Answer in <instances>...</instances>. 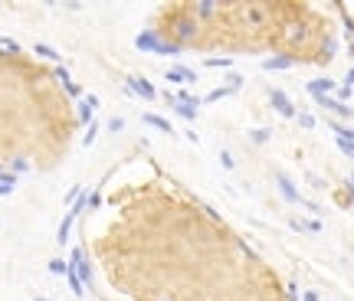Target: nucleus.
I'll use <instances>...</instances> for the list:
<instances>
[{
    "mask_svg": "<svg viewBox=\"0 0 354 301\" xmlns=\"http://www.w3.org/2000/svg\"><path fill=\"white\" fill-rule=\"evenodd\" d=\"M226 95H233V92H230V89L223 85V89H213L210 95H204V99H200V102H207V105H210V102H220V99H226Z\"/></svg>",
    "mask_w": 354,
    "mask_h": 301,
    "instance_id": "obj_16",
    "label": "nucleus"
},
{
    "mask_svg": "<svg viewBox=\"0 0 354 301\" xmlns=\"http://www.w3.org/2000/svg\"><path fill=\"white\" fill-rule=\"evenodd\" d=\"M0 174H4V170H0Z\"/></svg>",
    "mask_w": 354,
    "mask_h": 301,
    "instance_id": "obj_35",
    "label": "nucleus"
},
{
    "mask_svg": "<svg viewBox=\"0 0 354 301\" xmlns=\"http://www.w3.org/2000/svg\"><path fill=\"white\" fill-rule=\"evenodd\" d=\"M220 164H223V167H230V170H233V167H236V160L230 157V154H220Z\"/></svg>",
    "mask_w": 354,
    "mask_h": 301,
    "instance_id": "obj_28",
    "label": "nucleus"
},
{
    "mask_svg": "<svg viewBox=\"0 0 354 301\" xmlns=\"http://www.w3.org/2000/svg\"><path fill=\"white\" fill-rule=\"evenodd\" d=\"M338 148L348 154V157H354V141H338Z\"/></svg>",
    "mask_w": 354,
    "mask_h": 301,
    "instance_id": "obj_26",
    "label": "nucleus"
},
{
    "mask_svg": "<svg viewBox=\"0 0 354 301\" xmlns=\"http://www.w3.org/2000/svg\"><path fill=\"white\" fill-rule=\"evenodd\" d=\"M344 79H348V85H354V69H351V72H348V75H344Z\"/></svg>",
    "mask_w": 354,
    "mask_h": 301,
    "instance_id": "obj_32",
    "label": "nucleus"
},
{
    "mask_svg": "<svg viewBox=\"0 0 354 301\" xmlns=\"http://www.w3.org/2000/svg\"><path fill=\"white\" fill-rule=\"evenodd\" d=\"M292 229H308V233H322L318 220H292Z\"/></svg>",
    "mask_w": 354,
    "mask_h": 301,
    "instance_id": "obj_14",
    "label": "nucleus"
},
{
    "mask_svg": "<svg viewBox=\"0 0 354 301\" xmlns=\"http://www.w3.org/2000/svg\"><path fill=\"white\" fill-rule=\"evenodd\" d=\"M302 301H322V298H318L315 291H305V295H302Z\"/></svg>",
    "mask_w": 354,
    "mask_h": 301,
    "instance_id": "obj_31",
    "label": "nucleus"
},
{
    "mask_svg": "<svg viewBox=\"0 0 354 301\" xmlns=\"http://www.w3.org/2000/svg\"><path fill=\"white\" fill-rule=\"evenodd\" d=\"M23 170H30V164H26V160H13V174H23Z\"/></svg>",
    "mask_w": 354,
    "mask_h": 301,
    "instance_id": "obj_25",
    "label": "nucleus"
},
{
    "mask_svg": "<svg viewBox=\"0 0 354 301\" xmlns=\"http://www.w3.org/2000/svg\"><path fill=\"white\" fill-rule=\"evenodd\" d=\"M164 79L174 82V85H180V82H197V72L187 69V66H171L168 72H164Z\"/></svg>",
    "mask_w": 354,
    "mask_h": 301,
    "instance_id": "obj_5",
    "label": "nucleus"
},
{
    "mask_svg": "<svg viewBox=\"0 0 354 301\" xmlns=\"http://www.w3.org/2000/svg\"><path fill=\"white\" fill-rule=\"evenodd\" d=\"M108 131H122V118H112V121H108Z\"/></svg>",
    "mask_w": 354,
    "mask_h": 301,
    "instance_id": "obj_30",
    "label": "nucleus"
},
{
    "mask_svg": "<svg viewBox=\"0 0 354 301\" xmlns=\"http://www.w3.org/2000/svg\"><path fill=\"white\" fill-rule=\"evenodd\" d=\"M33 50H36V56H43V59H53V62H59V53L53 50V46H46V43H36Z\"/></svg>",
    "mask_w": 354,
    "mask_h": 301,
    "instance_id": "obj_15",
    "label": "nucleus"
},
{
    "mask_svg": "<svg viewBox=\"0 0 354 301\" xmlns=\"http://www.w3.org/2000/svg\"><path fill=\"white\" fill-rule=\"evenodd\" d=\"M66 92H69V95H72V99H82V89H79V85H75V82H72V85H66Z\"/></svg>",
    "mask_w": 354,
    "mask_h": 301,
    "instance_id": "obj_29",
    "label": "nucleus"
},
{
    "mask_svg": "<svg viewBox=\"0 0 354 301\" xmlns=\"http://www.w3.org/2000/svg\"><path fill=\"white\" fill-rule=\"evenodd\" d=\"M207 66H210V69H226V66H233V59H226V56H210Z\"/></svg>",
    "mask_w": 354,
    "mask_h": 301,
    "instance_id": "obj_17",
    "label": "nucleus"
},
{
    "mask_svg": "<svg viewBox=\"0 0 354 301\" xmlns=\"http://www.w3.org/2000/svg\"><path fill=\"white\" fill-rule=\"evenodd\" d=\"M69 269H72L86 285L92 282V265H89V259L82 255V249H72V252H69Z\"/></svg>",
    "mask_w": 354,
    "mask_h": 301,
    "instance_id": "obj_1",
    "label": "nucleus"
},
{
    "mask_svg": "<svg viewBox=\"0 0 354 301\" xmlns=\"http://www.w3.org/2000/svg\"><path fill=\"white\" fill-rule=\"evenodd\" d=\"M292 62H295L292 56H269L262 66H266V69H292Z\"/></svg>",
    "mask_w": 354,
    "mask_h": 301,
    "instance_id": "obj_11",
    "label": "nucleus"
},
{
    "mask_svg": "<svg viewBox=\"0 0 354 301\" xmlns=\"http://www.w3.org/2000/svg\"><path fill=\"white\" fill-rule=\"evenodd\" d=\"M276 184H279V193H282V197H286L289 203H298V206H302V197H298V190H295V184H292V180H289V177H282V174H279V177H276Z\"/></svg>",
    "mask_w": 354,
    "mask_h": 301,
    "instance_id": "obj_6",
    "label": "nucleus"
},
{
    "mask_svg": "<svg viewBox=\"0 0 354 301\" xmlns=\"http://www.w3.org/2000/svg\"><path fill=\"white\" fill-rule=\"evenodd\" d=\"M351 180H354V177H351Z\"/></svg>",
    "mask_w": 354,
    "mask_h": 301,
    "instance_id": "obj_36",
    "label": "nucleus"
},
{
    "mask_svg": "<svg viewBox=\"0 0 354 301\" xmlns=\"http://www.w3.org/2000/svg\"><path fill=\"white\" fill-rule=\"evenodd\" d=\"M95 131H99V124H89V131H86V138H82V144H86V148H89V144H92V141H95Z\"/></svg>",
    "mask_w": 354,
    "mask_h": 301,
    "instance_id": "obj_21",
    "label": "nucleus"
},
{
    "mask_svg": "<svg viewBox=\"0 0 354 301\" xmlns=\"http://www.w3.org/2000/svg\"><path fill=\"white\" fill-rule=\"evenodd\" d=\"M72 220H75V216H72V213H66V216H62V223H59V233H56V239L62 242V246L69 242V229H72Z\"/></svg>",
    "mask_w": 354,
    "mask_h": 301,
    "instance_id": "obj_12",
    "label": "nucleus"
},
{
    "mask_svg": "<svg viewBox=\"0 0 354 301\" xmlns=\"http://www.w3.org/2000/svg\"><path fill=\"white\" fill-rule=\"evenodd\" d=\"M161 56H180V46L177 43H164L161 46Z\"/></svg>",
    "mask_w": 354,
    "mask_h": 301,
    "instance_id": "obj_20",
    "label": "nucleus"
},
{
    "mask_svg": "<svg viewBox=\"0 0 354 301\" xmlns=\"http://www.w3.org/2000/svg\"><path fill=\"white\" fill-rule=\"evenodd\" d=\"M135 46L141 53H154V56H161V36H158V33H151V30H141L138 33V39H135Z\"/></svg>",
    "mask_w": 354,
    "mask_h": 301,
    "instance_id": "obj_4",
    "label": "nucleus"
},
{
    "mask_svg": "<svg viewBox=\"0 0 354 301\" xmlns=\"http://www.w3.org/2000/svg\"><path fill=\"white\" fill-rule=\"evenodd\" d=\"M213 10H217V4H197V13H200V17H207V13H213Z\"/></svg>",
    "mask_w": 354,
    "mask_h": 301,
    "instance_id": "obj_23",
    "label": "nucleus"
},
{
    "mask_svg": "<svg viewBox=\"0 0 354 301\" xmlns=\"http://www.w3.org/2000/svg\"><path fill=\"white\" fill-rule=\"evenodd\" d=\"M0 53H20V43H17V39L0 36Z\"/></svg>",
    "mask_w": 354,
    "mask_h": 301,
    "instance_id": "obj_18",
    "label": "nucleus"
},
{
    "mask_svg": "<svg viewBox=\"0 0 354 301\" xmlns=\"http://www.w3.org/2000/svg\"><path fill=\"white\" fill-rule=\"evenodd\" d=\"M56 79L62 82V85H72V79H69V72H66V69H62V66L56 69Z\"/></svg>",
    "mask_w": 354,
    "mask_h": 301,
    "instance_id": "obj_24",
    "label": "nucleus"
},
{
    "mask_svg": "<svg viewBox=\"0 0 354 301\" xmlns=\"http://www.w3.org/2000/svg\"><path fill=\"white\" fill-rule=\"evenodd\" d=\"M36 301H43V298H36Z\"/></svg>",
    "mask_w": 354,
    "mask_h": 301,
    "instance_id": "obj_34",
    "label": "nucleus"
},
{
    "mask_svg": "<svg viewBox=\"0 0 354 301\" xmlns=\"http://www.w3.org/2000/svg\"><path fill=\"white\" fill-rule=\"evenodd\" d=\"M305 89H308V92L311 95H315V99H318V95H328V92H335V82H331V79H311L308 82V85H305Z\"/></svg>",
    "mask_w": 354,
    "mask_h": 301,
    "instance_id": "obj_8",
    "label": "nucleus"
},
{
    "mask_svg": "<svg viewBox=\"0 0 354 301\" xmlns=\"http://www.w3.org/2000/svg\"><path fill=\"white\" fill-rule=\"evenodd\" d=\"M95 108H99V99H95V95H82V99H79V118H82V121H89Z\"/></svg>",
    "mask_w": 354,
    "mask_h": 301,
    "instance_id": "obj_9",
    "label": "nucleus"
},
{
    "mask_svg": "<svg viewBox=\"0 0 354 301\" xmlns=\"http://www.w3.org/2000/svg\"><path fill=\"white\" fill-rule=\"evenodd\" d=\"M249 138H253L256 144H266V141H269V131H253V135H249Z\"/></svg>",
    "mask_w": 354,
    "mask_h": 301,
    "instance_id": "obj_22",
    "label": "nucleus"
},
{
    "mask_svg": "<svg viewBox=\"0 0 354 301\" xmlns=\"http://www.w3.org/2000/svg\"><path fill=\"white\" fill-rule=\"evenodd\" d=\"M295 121L302 124V128H315V118H311L308 111H298V115H295Z\"/></svg>",
    "mask_w": 354,
    "mask_h": 301,
    "instance_id": "obj_19",
    "label": "nucleus"
},
{
    "mask_svg": "<svg viewBox=\"0 0 354 301\" xmlns=\"http://www.w3.org/2000/svg\"><path fill=\"white\" fill-rule=\"evenodd\" d=\"M7 193H10V187H4V184H0V197H7Z\"/></svg>",
    "mask_w": 354,
    "mask_h": 301,
    "instance_id": "obj_33",
    "label": "nucleus"
},
{
    "mask_svg": "<svg viewBox=\"0 0 354 301\" xmlns=\"http://www.w3.org/2000/svg\"><path fill=\"white\" fill-rule=\"evenodd\" d=\"M125 82H128V89H131V92H135V95H141L144 102H154V99H158V89L151 85L148 79H141V75H128V79H125Z\"/></svg>",
    "mask_w": 354,
    "mask_h": 301,
    "instance_id": "obj_2",
    "label": "nucleus"
},
{
    "mask_svg": "<svg viewBox=\"0 0 354 301\" xmlns=\"http://www.w3.org/2000/svg\"><path fill=\"white\" fill-rule=\"evenodd\" d=\"M50 269H53V272H69V265H66V262H59V259H53Z\"/></svg>",
    "mask_w": 354,
    "mask_h": 301,
    "instance_id": "obj_27",
    "label": "nucleus"
},
{
    "mask_svg": "<svg viewBox=\"0 0 354 301\" xmlns=\"http://www.w3.org/2000/svg\"><path fill=\"white\" fill-rule=\"evenodd\" d=\"M144 124H151V128H158V131H164V135H171V121L168 118H161V115H151V111H144Z\"/></svg>",
    "mask_w": 354,
    "mask_h": 301,
    "instance_id": "obj_10",
    "label": "nucleus"
},
{
    "mask_svg": "<svg viewBox=\"0 0 354 301\" xmlns=\"http://www.w3.org/2000/svg\"><path fill=\"white\" fill-rule=\"evenodd\" d=\"M66 282H69V288H72V295H86V282H82V278L75 275L72 269L66 272Z\"/></svg>",
    "mask_w": 354,
    "mask_h": 301,
    "instance_id": "obj_13",
    "label": "nucleus"
},
{
    "mask_svg": "<svg viewBox=\"0 0 354 301\" xmlns=\"http://www.w3.org/2000/svg\"><path fill=\"white\" fill-rule=\"evenodd\" d=\"M269 102H272V108L279 111L282 118H295V115H298L295 105L289 102V95H286V92H279V89H269Z\"/></svg>",
    "mask_w": 354,
    "mask_h": 301,
    "instance_id": "obj_3",
    "label": "nucleus"
},
{
    "mask_svg": "<svg viewBox=\"0 0 354 301\" xmlns=\"http://www.w3.org/2000/svg\"><path fill=\"white\" fill-rule=\"evenodd\" d=\"M318 105H322V108H328V111H335V115L338 118H351V108H348V105H341V102H335V99H331V95H318V99H315Z\"/></svg>",
    "mask_w": 354,
    "mask_h": 301,
    "instance_id": "obj_7",
    "label": "nucleus"
}]
</instances>
